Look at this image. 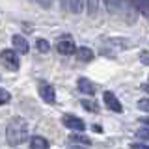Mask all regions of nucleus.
Instances as JSON below:
<instances>
[{
  "label": "nucleus",
  "mask_w": 149,
  "mask_h": 149,
  "mask_svg": "<svg viewBox=\"0 0 149 149\" xmlns=\"http://www.w3.org/2000/svg\"><path fill=\"white\" fill-rule=\"evenodd\" d=\"M6 140L9 146H21L28 140V123L24 118H13L8 123Z\"/></svg>",
  "instance_id": "obj_1"
},
{
  "label": "nucleus",
  "mask_w": 149,
  "mask_h": 149,
  "mask_svg": "<svg viewBox=\"0 0 149 149\" xmlns=\"http://www.w3.org/2000/svg\"><path fill=\"white\" fill-rule=\"evenodd\" d=\"M0 62H2L4 65H6L8 69H11V71H17L19 69V56H17V50L13 49H6L0 52Z\"/></svg>",
  "instance_id": "obj_2"
},
{
  "label": "nucleus",
  "mask_w": 149,
  "mask_h": 149,
  "mask_svg": "<svg viewBox=\"0 0 149 149\" xmlns=\"http://www.w3.org/2000/svg\"><path fill=\"white\" fill-rule=\"evenodd\" d=\"M62 121H63L65 127L71 129V130H78V132H82V130L86 129V123H84L80 118H77V116H71V114H65L63 118H62Z\"/></svg>",
  "instance_id": "obj_3"
},
{
  "label": "nucleus",
  "mask_w": 149,
  "mask_h": 149,
  "mask_svg": "<svg viewBox=\"0 0 149 149\" xmlns=\"http://www.w3.org/2000/svg\"><path fill=\"white\" fill-rule=\"evenodd\" d=\"M102 101H104V104L108 106L112 112H118V114H121V112H123V106H121L119 99H118V97H116L112 91H104V95H102Z\"/></svg>",
  "instance_id": "obj_4"
},
{
  "label": "nucleus",
  "mask_w": 149,
  "mask_h": 149,
  "mask_svg": "<svg viewBox=\"0 0 149 149\" xmlns=\"http://www.w3.org/2000/svg\"><path fill=\"white\" fill-rule=\"evenodd\" d=\"M39 97H41L45 102L52 104V102L56 101V91H54V88L50 86V84H39Z\"/></svg>",
  "instance_id": "obj_5"
},
{
  "label": "nucleus",
  "mask_w": 149,
  "mask_h": 149,
  "mask_svg": "<svg viewBox=\"0 0 149 149\" xmlns=\"http://www.w3.org/2000/svg\"><path fill=\"white\" fill-rule=\"evenodd\" d=\"M56 50H58L60 54H63V56H71L77 52V49H74V43L71 39H62V41H58L56 43Z\"/></svg>",
  "instance_id": "obj_6"
},
{
  "label": "nucleus",
  "mask_w": 149,
  "mask_h": 149,
  "mask_svg": "<svg viewBox=\"0 0 149 149\" xmlns=\"http://www.w3.org/2000/svg\"><path fill=\"white\" fill-rule=\"evenodd\" d=\"M62 4L69 13H82L84 6H86V0H62Z\"/></svg>",
  "instance_id": "obj_7"
},
{
  "label": "nucleus",
  "mask_w": 149,
  "mask_h": 149,
  "mask_svg": "<svg viewBox=\"0 0 149 149\" xmlns=\"http://www.w3.org/2000/svg\"><path fill=\"white\" fill-rule=\"evenodd\" d=\"M77 86H78V91L84 93V95H93V93H95V86H93V82H90L88 78H84V77L78 78Z\"/></svg>",
  "instance_id": "obj_8"
},
{
  "label": "nucleus",
  "mask_w": 149,
  "mask_h": 149,
  "mask_svg": "<svg viewBox=\"0 0 149 149\" xmlns=\"http://www.w3.org/2000/svg\"><path fill=\"white\" fill-rule=\"evenodd\" d=\"M11 43H13V47H15V50H17V52H21V54H26L28 49H30V47H28V41L22 36H19V34L11 37Z\"/></svg>",
  "instance_id": "obj_9"
},
{
  "label": "nucleus",
  "mask_w": 149,
  "mask_h": 149,
  "mask_svg": "<svg viewBox=\"0 0 149 149\" xmlns=\"http://www.w3.org/2000/svg\"><path fill=\"white\" fill-rule=\"evenodd\" d=\"M77 58H78V62H91L93 60V50L90 47H78L77 49Z\"/></svg>",
  "instance_id": "obj_10"
},
{
  "label": "nucleus",
  "mask_w": 149,
  "mask_h": 149,
  "mask_svg": "<svg viewBox=\"0 0 149 149\" xmlns=\"http://www.w3.org/2000/svg\"><path fill=\"white\" fill-rule=\"evenodd\" d=\"M49 142L43 138V136H39V134H36V136H32L30 138V149H49Z\"/></svg>",
  "instance_id": "obj_11"
},
{
  "label": "nucleus",
  "mask_w": 149,
  "mask_h": 149,
  "mask_svg": "<svg viewBox=\"0 0 149 149\" xmlns=\"http://www.w3.org/2000/svg\"><path fill=\"white\" fill-rule=\"evenodd\" d=\"M99 2L101 0H86V9L90 17H95L99 13Z\"/></svg>",
  "instance_id": "obj_12"
},
{
  "label": "nucleus",
  "mask_w": 149,
  "mask_h": 149,
  "mask_svg": "<svg viewBox=\"0 0 149 149\" xmlns=\"http://www.w3.org/2000/svg\"><path fill=\"white\" fill-rule=\"evenodd\" d=\"M132 6L140 13H149V0H132Z\"/></svg>",
  "instance_id": "obj_13"
},
{
  "label": "nucleus",
  "mask_w": 149,
  "mask_h": 149,
  "mask_svg": "<svg viewBox=\"0 0 149 149\" xmlns=\"http://www.w3.org/2000/svg\"><path fill=\"white\" fill-rule=\"evenodd\" d=\"M104 6L110 13H116V11H119V8H121V0H104Z\"/></svg>",
  "instance_id": "obj_14"
},
{
  "label": "nucleus",
  "mask_w": 149,
  "mask_h": 149,
  "mask_svg": "<svg viewBox=\"0 0 149 149\" xmlns=\"http://www.w3.org/2000/svg\"><path fill=\"white\" fill-rule=\"evenodd\" d=\"M106 45H116L114 49H119L121 50V49H129L130 43H129L127 39H108V41H106Z\"/></svg>",
  "instance_id": "obj_15"
},
{
  "label": "nucleus",
  "mask_w": 149,
  "mask_h": 149,
  "mask_svg": "<svg viewBox=\"0 0 149 149\" xmlns=\"http://www.w3.org/2000/svg\"><path fill=\"white\" fill-rule=\"evenodd\" d=\"M71 142L84 143V146H90V143H91V140H90V138H86L84 134H73V136H71Z\"/></svg>",
  "instance_id": "obj_16"
},
{
  "label": "nucleus",
  "mask_w": 149,
  "mask_h": 149,
  "mask_svg": "<svg viewBox=\"0 0 149 149\" xmlns=\"http://www.w3.org/2000/svg\"><path fill=\"white\" fill-rule=\"evenodd\" d=\"M36 47H37L39 52H49V49H50V45H49V41H47V39H37L36 41Z\"/></svg>",
  "instance_id": "obj_17"
},
{
  "label": "nucleus",
  "mask_w": 149,
  "mask_h": 149,
  "mask_svg": "<svg viewBox=\"0 0 149 149\" xmlns=\"http://www.w3.org/2000/svg\"><path fill=\"white\" fill-rule=\"evenodd\" d=\"M82 106H84L88 112H97V110H99V108H97V104H95L93 101H86V99L82 101Z\"/></svg>",
  "instance_id": "obj_18"
},
{
  "label": "nucleus",
  "mask_w": 149,
  "mask_h": 149,
  "mask_svg": "<svg viewBox=\"0 0 149 149\" xmlns=\"http://www.w3.org/2000/svg\"><path fill=\"white\" fill-rule=\"evenodd\" d=\"M8 101H9V91H6L4 88H0V106L6 104Z\"/></svg>",
  "instance_id": "obj_19"
},
{
  "label": "nucleus",
  "mask_w": 149,
  "mask_h": 149,
  "mask_svg": "<svg viewBox=\"0 0 149 149\" xmlns=\"http://www.w3.org/2000/svg\"><path fill=\"white\" fill-rule=\"evenodd\" d=\"M136 136H138V138H142V140H149V127L140 129L138 132H136Z\"/></svg>",
  "instance_id": "obj_20"
},
{
  "label": "nucleus",
  "mask_w": 149,
  "mask_h": 149,
  "mask_svg": "<svg viewBox=\"0 0 149 149\" xmlns=\"http://www.w3.org/2000/svg\"><path fill=\"white\" fill-rule=\"evenodd\" d=\"M138 108L142 112H149V99H140L138 101Z\"/></svg>",
  "instance_id": "obj_21"
},
{
  "label": "nucleus",
  "mask_w": 149,
  "mask_h": 149,
  "mask_svg": "<svg viewBox=\"0 0 149 149\" xmlns=\"http://www.w3.org/2000/svg\"><path fill=\"white\" fill-rule=\"evenodd\" d=\"M140 62L143 65H149V52L147 50H142V52H140Z\"/></svg>",
  "instance_id": "obj_22"
},
{
  "label": "nucleus",
  "mask_w": 149,
  "mask_h": 149,
  "mask_svg": "<svg viewBox=\"0 0 149 149\" xmlns=\"http://www.w3.org/2000/svg\"><path fill=\"white\" fill-rule=\"evenodd\" d=\"M130 149H149V146H146V143H130Z\"/></svg>",
  "instance_id": "obj_23"
},
{
  "label": "nucleus",
  "mask_w": 149,
  "mask_h": 149,
  "mask_svg": "<svg viewBox=\"0 0 149 149\" xmlns=\"http://www.w3.org/2000/svg\"><path fill=\"white\" fill-rule=\"evenodd\" d=\"M37 2L41 4V6H45V8H49L50 4H52V0H37Z\"/></svg>",
  "instance_id": "obj_24"
},
{
  "label": "nucleus",
  "mask_w": 149,
  "mask_h": 149,
  "mask_svg": "<svg viewBox=\"0 0 149 149\" xmlns=\"http://www.w3.org/2000/svg\"><path fill=\"white\" fill-rule=\"evenodd\" d=\"M140 121H142V123L146 125V127H149V118H143V119H140Z\"/></svg>",
  "instance_id": "obj_25"
},
{
  "label": "nucleus",
  "mask_w": 149,
  "mask_h": 149,
  "mask_svg": "<svg viewBox=\"0 0 149 149\" xmlns=\"http://www.w3.org/2000/svg\"><path fill=\"white\" fill-rule=\"evenodd\" d=\"M142 90L146 91V93H149V84H143V86H142Z\"/></svg>",
  "instance_id": "obj_26"
}]
</instances>
